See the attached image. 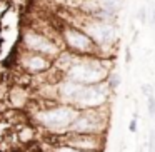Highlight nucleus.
Wrapping results in <instances>:
<instances>
[{"label":"nucleus","mask_w":155,"mask_h":152,"mask_svg":"<svg viewBox=\"0 0 155 152\" xmlns=\"http://www.w3.org/2000/svg\"><path fill=\"white\" fill-rule=\"evenodd\" d=\"M20 49L37 54H44L50 59H57L65 50L60 39V32H47L37 27H25L20 32Z\"/></svg>","instance_id":"obj_1"},{"label":"nucleus","mask_w":155,"mask_h":152,"mask_svg":"<svg viewBox=\"0 0 155 152\" xmlns=\"http://www.w3.org/2000/svg\"><path fill=\"white\" fill-rule=\"evenodd\" d=\"M108 105L80 110L68 130L87 132V134H107L108 127H110V109H108Z\"/></svg>","instance_id":"obj_2"},{"label":"nucleus","mask_w":155,"mask_h":152,"mask_svg":"<svg viewBox=\"0 0 155 152\" xmlns=\"http://www.w3.org/2000/svg\"><path fill=\"white\" fill-rule=\"evenodd\" d=\"M64 49L75 55H98V47L95 42L74 24H62L58 27Z\"/></svg>","instance_id":"obj_3"},{"label":"nucleus","mask_w":155,"mask_h":152,"mask_svg":"<svg viewBox=\"0 0 155 152\" xmlns=\"http://www.w3.org/2000/svg\"><path fill=\"white\" fill-rule=\"evenodd\" d=\"M58 145H68V147L84 152H104L107 145V134H87V132L67 130L64 134H58Z\"/></svg>","instance_id":"obj_4"},{"label":"nucleus","mask_w":155,"mask_h":152,"mask_svg":"<svg viewBox=\"0 0 155 152\" xmlns=\"http://www.w3.org/2000/svg\"><path fill=\"white\" fill-rule=\"evenodd\" d=\"M15 67L37 77V75H44L54 69V59L18 47L17 54H15Z\"/></svg>","instance_id":"obj_5"},{"label":"nucleus","mask_w":155,"mask_h":152,"mask_svg":"<svg viewBox=\"0 0 155 152\" xmlns=\"http://www.w3.org/2000/svg\"><path fill=\"white\" fill-rule=\"evenodd\" d=\"M32 97H30V89L28 87H22V85L12 84L10 90L7 95V105L12 109H18V110H25L30 104Z\"/></svg>","instance_id":"obj_6"},{"label":"nucleus","mask_w":155,"mask_h":152,"mask_svg":"<svg viewBox=\"0 0 155 152\" xmlns=\"http://www.w3.org/2000/svg\"><path fill=\"white\" fill-rule=\"evenodd\" d=\"M15 130V137H17L18 144L22 147H30L37 142L38 135H37V125L34 122H22V124L15 125L14 127Z\"/></svg>","instance_id":"obj_7"},{"label":"nucleus","mask_w":155,"mask_h":152,"mask_svg":"<svg viewBox=\"0 0 155 152\" xmlns=\"http://www.w3.org/2000/svg\"><path fill=\"white\" fill-rule=\"evenodd\" d=\"M97 2L100 5V8L112 12V14H117V15L120 14V10L125 5V0H97Z\"/></svg>","instance_id":"obj_8"},{"label":"nucleus","mask_w":155,"mask_h":152,"mask_svg":"<svg viewBox=\"0 0 155 152\" xmlns=\"http://www.w3.org/2000/svg\"><path fill=\"white\" fill-rule=\"evenodd\" d=\"M105 82H107L108 89H110L112 92H115L118 87H120V84H122V75H120V72H118V70H114V69H112Z\"/></svg>","instance_id":"obj_9"},{"label":"nucleus","mask_w":155,"mask_h":152,"mask_svg":"<svg viewBox=\"0 0 155 152\" xmlns=\"http://www.w3.org/2000/svg\"><path fill=\"white\" fill-rule=\"evenodd\" d=\"M137 20L140 22L142 25H147L148 24V7H147V5H140V7H138Z\"/></svg>","instance_id":"obj_10"},{"label":"nucleus","mask_w":155,"mask_h":152,"mask_svg":"<svg viewBox=\"0 0 155 152\" xmlns=\"http://www.w3.org/2000/svg\"><path fill=\"white\" fill-rule=\"evenodd\" d=\"M147 99V110H148V115H150L152 119H155V94L148 95Z\"/></svg>","instance_id":"obj_11"},{"label":"nucleus","mask_w":155,"mask_h":152,"mask_svg":"<svg viewBox=\"0 0 155 152\" xmlns=\"http://www.w3.org/2000/svg\"><path fill=\"white\" fill-rule=\"evenodd\" d=\"M147 152H155V130H153V129H150V132H148Z\"/></svg>","instance_id":"obj_12"},{"label":"nucleus","mask_w":155,"mask_h":152,"mask_svg":"<svg viewBox=\"0 0 155 152\" xmlns=\"http://www.w3.org/2000/svg\"><path fill=\"white\" fill-rule=\"evenodd\" d=\"M48 152H84V150H77V149L68 147V145H57V147H50Z\"/></svg>","instance_id":"obj_13"},{"label":"nucleus","mask_w":155,"mask_h":152,"mask_svg":"<svg viewBox=\"0 0 155 152\" xmlns=\"http://www.w3.org/2000/svg\"><path fill=\"white\" fill-rule=\"evenodd\" d=\"M140 94L143 95V97H148V95H152L153 94V85H150V84H142L140 85Z\"/></svg>","instance_id":"obj_14"},{"label":"nucleus","mask_w":155,"mask_h":152,"mask_svg":"<svg viewBox=\"0 0 155 152\" xmlns=\"http://www.w3.org/2000/svg\"><path fill=\"white\" fill-rule=\"evenodd\" d=\"M124 60H125V64H132V60H134V55H132V47L130 45H127L125 47V50H124Z\"/></svg>","instance_id":"obj_15"},{"label":"nucleus","mask_w":155,"mask_h":152,"mask_svg":"<svg viewBox=\"0 0 155 152\" xmlns=\"http://www.w3.org/2000/svg\"><path fill=\"white\" fill-rule=\"evenodd\" d=\"M137 130H138V119H132L128 122V132L130 134H137Z\"/></svg>","instance_id":"obj_16"},{"label":"nucleus","mask_w":155,"mask_h":152,"mask_svg":"<svg viewBox=\"0 0 155 152\" xmlns=\"http://www.w3.org/2000/svg\"><path fill=\"white\" fill-rule=\"evenodd\" d=\"M138 115H140V114H138V110H134V114H132V119H138Z\"/></svg>","instance_id":"obj_17"},{"label":"nucleus","mask_w":155,"mask_h":152,"mask_svg":"<svg viewBox=\"0 0 155 152\" xmlns=\"http://www.w3.org/2000/svg\"><path fill=\"white\" fill-rule=\"evenodd\" d=\"M137 152H143V149H142V147H140V149H138V150H137Z\"/></svg>","instance_id":"obj_18"},{"label":"nucleus","mask_w":155,"mask_h":152,"mask_svg":"<svg viewBox=\"0 0 155 152\" xmlns=\"http://www.w3.org/2000/svg\"><path fill=\"white\" fill-rule=\"evenodd\" d=\"M0 112H2V110H0Z\"/></svg>","instance_id":"obj_19"}]
</instances>
